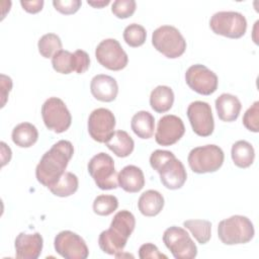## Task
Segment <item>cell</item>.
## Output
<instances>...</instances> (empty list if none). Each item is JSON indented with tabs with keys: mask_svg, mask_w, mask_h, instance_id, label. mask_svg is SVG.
I'll use <instances>...</instances> for the list:
<instances>
[{
	"mask_svg": "<svg viewBox=\"0 0 259 259\" xmlns=\"http://www.w3.org/2000/svg\"><path fill=\"white\" fill-rule=\"evenodd\" d=\"M74 148L71 142L61 140L54 144L47 151L35 168V176L37 181L46 187L54 185L65 170L73 157Z\"/></svg>",
	"mask_w": 259,
	"mask_h": 259,
	"instance_id": "obj_1",
	"label": "cell"
},
{
	"mask_svg": "<svg viewBox=\"0 0 259 259\" xmlns=\"http://www.w3.org/2000/svg\"><path fill=\"white\" fill-rule=\"evenodd\" d=\"M150 165L159 173L162 184L168 189L181 188L187 179L184 165L170 151H154L150 156Z\"/></svg>",
	"mask_w": 259,
	"mask_h": 259,
	"instance_id": "obj_2",
	"label": "cell"
},
{
	"mask_svg": "<svg viewBox=\"0 0 259 259\" xmlns=\"http://www.w3.org/2000/svg\"><path fill=\"white\" fill-rule=\"evenodd\" d=\"M255 234L252 222L244 215H232L219 223L218 235L222 243L226 245L246 244Z\"/></svg>",
	"mask_w": 259,
	"mask_h": 259,
	"instance_id": "obj_3",
	"label": "cell"
},
{
	"mask_svg": "<svg viewBox=\"0 0 259 259\" xmlns=\"http://www.w3.org/2000/svg\"><path fill=\"white\" fill-rule=\"evenodd\" d=\"M152 45L169 59L179 58L186 50V40L172 25H162L156 28L152 34Z\"/></svg>",
	"mask_w": 259,
	"mask_h": 259,
	"instance_id": "obj_4",
	"label": "cell"
},
{
	"mask_svg": "<svg viewBox=\"0 0 259 259\" xmlns=\"http://www.w3.org/2000/svg\"><path fill=\"white\" fill-rule=\"evenodd\" d=\"M225 160L223 150L217 145H205L192 149L187 157L190 169L198 174L219 170Z\"/></svg>",
	"mask_w": 259,
	"mask_h": 259,
	"instance_id": "obj_5",
	"label": "cell"
},
{
	"mask_svg": "<svg viewBox=\"0 0 259 259\" xmlns=\"http://www.w3.org/2000/svg\"><path fill=\"white\" fill-rule=\"evenodd\" d=\"M87 168L98 188L102 190H110L118 187L114 161L108 154L101 152L93 156L90 159Z\"/></svg>",
	"mask_w": 259,
	"mask_h": 259,
	"instance_id": "obj_6",
	"label": "cell"
},
{
	"mask_svg": "<svg viewBox=\"0 0 259 259\" xmlns=\"http://www.w3.org/2000/svg\"><path fill=\"white\" fill-rule=\"evenodd\" d=\"M209 27L215 34L240 38L247 30V20L242 13L237 11H219L211 16Z\"/></svg>",
	"mask_w": 259,
	"mask_h": 259,
	"instance_id": "obj_7",
	"label": "cell"
},
{
	"mask_svg": "<svg viewBox=\"0 0 259 259\" xmlns=\"http://www.w3.org/2000/svg\"><path fill=\"white\" fill-rule=\"evenodd\" d=\"M41 116L47 128L57 134L66 132L72 122V116L68 107L58 97H50L44 102Z\"/></svg>",
	"mask_w": 259,
	"mask_h": 259,
	"instance_id": "obj_8",
	"label": "cell"
},
{
	"mask_svg": "<svg viewBox=\"0 0 259 259\" xmlns=\"http://www.w3.org/2000/svg\"><path fill=\"white\" fill-rule=\"evenodd\" d=\"M163 242L175 259H192L197 255V247L189 234L182 228L172 226L165 230Z\"/></svg>",
	"mask_w": 259,
	"mask_h": 259,
	"instance_id": "obj_9",
	"label": "cell"
},
{
	"mask_svg": "<svg viewBox=\"0 0 259 259\" xmlns=\"http://www.w3.org/2000/svg\"><path fill=\"white\" fill-rule=\"evenodd\" d=\"M95 57L102 67L111 71L124 69L128 62L126 53L115 38L101 40L95 49Z\"/></svg>",
	"mask_w": 259,
	"mask_h": 259,
	"instance_id": "obj_10",
	"label": "cell"
},
{
	"mask_svg": "<svg viewBox=\"0 0 259 259\" xmlns=\"http://www.w3.org/2000/svg\"><path fill=\"white\" fill-rule=\"evenodd\" d=\"M185 81L190 89L201 95H210L218 89L215 73L201 64L190 66L185 73Z\"/></svg>",
	"mask_w": 259,
	"mask_h": 259,
	"instance_id": "obj_11",
	"label": "cell"
},
{
	"mask_svg": "<svg viewBox=\"0 0 259 259\" xmlns=\"http://www.w3.org/2000/svg\"><path fill=\"white\" fill-rule=\"evenodd\" d=\"M56 252L65 259H86L89 255L85 241L72 231H62L54 241Z\"/></svg>",
	"mask_w": 259,
	"mask_h": 259,
	"instance_id": "obj_12",
	"label": "cell"
},
{
	"mask_svg": "<svg viewBox=\"0 0 259 259\" xmlns=\"http://www.w3.org/2000/svg\"><path fill=\"white\" fill-rule=\"evenodd\" d=\"M187 116L193 132L200 137H208L214 128L210 105L204 101H193L187 107Z\"/></svg>",
	"mask_w": 259,
	"mask_h": 259,
	"instance_id": "obj_13",
	"label": "cell"
},
{
	"mask_svg": "<svg viewBox=\"0 0 259 259\" xmlns=\"http://www.w3.org/2000/svg\"><path fill=\"white\" fill-rule=\"evenodd\" d=\"M115 117L107 108L94 109L88 118V133L98 143H106L114 133Z\"/></svg>",
	"mask_w": 259,
	"mask_h": 259,
	"instance_id": "obj_14",
	"label": "cell"
},
{
	"mask_svg": "<svg viewBox=\"0 0 259 259\" xmlns=\"http://www.w3.org/2000/svg\"><path fill=\"white\" fill-rule=\"evenodd\" d=\"M185 126L180 117L174 114L162 116L157 125L155 134L156 142L161 146H172L184 135Z\"/></svg>",
	"mask_w": 259,
	"mask_h": 259,
	"instance_id": "obj_15",
	"label": "cell"
},
{
	"mask_svg": "<svg viewBox=\"0 0 259 259\" xmlns=\"http://www.w3.org/2000/svg\"><path fill=\"white\" fill-rule=\"evenodd\" d=\"M44 240L39 233H20L15 241V256L18 259H37L42 251Z\"/></svg>",
	"mask_w": 259,
	"mask_h": 259,
	"instance_id": "obj_16",
	"label": "cell"
},
{
	"mask_svg": "<svg viewBox=\"0 0 259 259\" xmlns=\"http://www.w3.org/2000/svg\"><path fill=\"white\" fill-rule=\"evenodd\" d=\"M90 91L97 100L111 102L117 96L118 85L113 77L105 74H98L91 80Z\"/></svg>",
	"mask_w": 259,
	"mask_h": 259,
	"instance_id": "obj_17",
	"label": "cell"
},
{
	"mask_svg": "<svg viewBox=\"0 0 259 259\" xmlns=\"http://www.w3.org/2000/svg\"><path fill=\"white\" fill-rule=\"evenodd\" d=\"M118 186L125 192L136 193L143 189L145 185V176L141 168L135 165L123 167L117 174Z\"/></svg>",
	"mask_w": 259,
	"mask_h": 259,
	"instance_id": "obj_18",
	"label": "cell"
},
{
	"mask_svg": "<svg viewBox=\"0 0 259 259\" xmlns=\"http://www.w3.org/2000/svg\"><path fill=\"white\" fill-rule=\"evenodd\" d=\"M242 108L241 101L235 95L223 93L215 99V109L221 120L226 122L234 121L238 118Z\"/></svg>",
	"mask_w": 259,
	"mask_h": 259,
	"instance_id": "obj_19",
	"label": "cell"
},
{
	"mask_svg": "<svg viewBox=\"0 0 259 259\" xmlns=\"http://www.w3.org/2000/svg\"><path fill=\"white\" fill-rule=\"evenodd\" d=\"M163 195L153 189L143 192L138 200L139 210L145 217H155L161 212L164 207Z\"/></svg>",
	"mask_w": 259,
	"mask_h": 259,
	"instance_id": "obj_20",
	"label": "cell"
},
{
	"mask_svg": "<svg viewBox=\"0 0 259 259\" xmlns=\"http://www.w3.org/2000/svg\"><path fill=\"white\" fill-rule=\"evenodd\" d=\"M106 147L119 158L130 156L135 148V142L125 131H115L105 143Z\"/></svg>",
	"mask_w": 259,
	"mask_h": 259,
	"instance_id": "obj_21",
	"label": "cell"
},
{
	"mask_svg": "<svg viewBox=\"0 0 259 259\" xmlns=\"http://www.w3.org/2000/svg\"><path fill=\"white\" fill-rule=\"evenodd\" d=\"M174 103V93L169 86L159 85L152 90L150 95V105L156 112L164 113L172 107Z\"/></svg>",
	"mask_w": 259,
	"mask_h": 259,
	"instance_id": "obj_22",
	"label": "cell"
},
{
	"mask_svg": "<svg viewBox=\"0 0 259 259\" xmlns=\"http://www.w3.org/2000/svg\"><path fill=\"white\" fill-rule=\"evenodd\" d=\"M131 127L136 136L141 139H150L154 135L155 118L146 110L138 111L132 117Z\"/></svg>",
	"mask_w": 259,
	"mask_h": 259,
	"instance_id": "obj_23",
	"label": "cell"
},
{
	"mask_svg": "<svg viewBox=\"0 0 259 259\" xmlns=\"http://www.w3.org/2000/svg\"><path fill=\"white\" fill-rule=\"evenodd\" d=\"M127 240L121 236L115 234L110 228L102 231L98 238V245L100 249L109 255L117 257L121 253L126 245Z\"/></svg>",
	"mask_w": 259,
	"mask_h": 259,
	"instance_id": "obj_24",
	"label": "cell"
},
{
	"mask_svg": "<svg viewBox=\"0 0 259 259\" xmlns=\"http://www.w3.org/2000/svg\"><path fill=\"white\" fill-rule=\"evenodd\" d=\"M11 138L16 146L20 148H29L36 143L38 132L32 123L21 122L12 130Z\"/></svg>",
	"mask_w": 259,
	"mask_h": 259,
	"instance_id": "obj_25",
	"label": "cell"
},
{
	"mask_svg": "<svg viewBox=\"0 0 259 259\" xmlns=\"http://www.w3.org/2000/svg\"><path fill=\"white\" fill-rule=\"evenodd\" d=\"M231 156L234 164L239 168L250 167L255 158V151L253 146L244 140L237 141L231 150Z\"/></svg>",
	"mask_w": 259,
	"mask_h": 259,
	"instance_id": "obj_26",
	"label": "cell"
},
{
	"mask_svg": "<svg viewBox=\"0 0 259 259\" xmlns=\"http://www.w3.org/2000/svg\"><path fill=\"white\" fill-rule=\"evenodd\" d=\"M136 227V219L135 215L126 210H119L116 212L111 221L110 229L117 235L123 237L124 239H128L134 232Z\"/></svg>",
	"mask_w": 259,
	"mask_h": 259,
	"instance_id": "obj_27",
	"label": "cell"
},
{
	"mask_svg": "<svg viewBox=\"0 0 259 259\" xmlns=\"http://www.w3.org/2000/svg\"><path fill=\"white\" fill-rule=\"evenodd\" d=\"M78 186V177L72 172H65L54 185L49 187V189L56 196L67 197L74 194L77 191Z\"/></svg>",
	"mask_w": 259,
	"mask_h": 259,
	"instance_id": "obj_28",
	"label": "cell"
},
{
	"mask_svg": "<svg viewBox=\"0 0 259 259\" xmlns=\"http://www.w3.org/2000/svg\"><path fill=\"white\" fill-rule=\"evenodd\" d=\"M183 226L190 231L199 244H206L211 237V223L206 220H187Z\"/></svg>",
	"mask_w": 259,
	"mask_h": 259,
	"instance_id": "obj_29",
	"label": "cell"
},
{
	"mask_svg": "<svg viewBox=\"0 0 259 259\" xmlns=\"http://www.w3.org/2000/svg\"><path fill=\"white\" fill-rule=\"evenodd\" d=\"M62 40L56 33L44 34L37 42L39 54L46 58H53V56L62 50Z\"/></svg>",
	"mask_w": 259,
	"mask_h": 259,
	"instance_id": "obj_30",
	"label": "cell"
},
{
	"mask_svg": "<svg viewBox=\"0 0 259 259\" xmlns=\"http://www.w3.org/2000/svg\"><path fill=\"white\" fill-rule=\"evenodd\" d=\"M52 65L55 71L61 74H70L75 71L74 54L69 51L61 50L52 58Z\"/></svg>",
	"mask_w": 259,
	"mask_h": 259,
	"instance_id": "obj_31",
	"label": "cell"
},
{
	"mask_svg": "<svg viewBox=\"0 0 259 259\" xmlns=\"http://www.w3.org/2000/svg\"><path fill=\"white\" fill-rule=\"evenodd\" d=\"M118 207V199L114 195L101 194L93 201V211L102 217L111 214Z\"/></svg>",
	"mask_w": 259,
	"mask_h": 259,
	"instance_id": "obj_32",
	"label": "cell"
},
{
	"mask_svg": "<svg viewBox=\"0 0 259 259\" xmlns=\"http://www.w3.org/2000/svg\"><path fill=\"white\" fill-rule=\"evenodd\" d=\"M147 31L144 26L138 23L127 25L123 30V39L132 48H138L145 44Z\"/></svg>",
	"mask_w": 259,
	"mask_h": 259,
	"instance_id": "obj_33",
	"label": "cell"
},
{
	"mask_svg": "<svg viewBox=\"0 0 259 259\" xmlns=\"http://www.w3.org/2000/svg\"><path fill=\"white\" fill-rule=\"evenodd\" d=\"M137 3L135 0H115L111 6V12L120 19L131 17L136 11Z\"/></svg>",
	"mask_w": 259,
	"mask_h": 259,
	"instance_id": "obj_34",
	"label": "cell"
},
{
	"mask_svg": "<svg viewBox=\"0 0 259 259\" xmlns=\"http://www.w3.org/2000/svg\"><path fill=\"white\" fill-rule=\"evenodd\" d=\"M244 126L253 133L259 132V101H255L244 113Z\"/></svg>",
	"mask_w": 259,
	"mask_h": 259,
	"instance_id": "obj_35",
	"label": "cell"
},
{
	"mask_svg": "<svg viewBox=\"0 0 259 259\" xmlns=\"http://www.w3.org/2000/svg\"><path fill=\"white\" fill-rule=\"evenodd\" d=\"M53 5L57 11L62 14H74L82 5L80 0H54Z\"/></svg>",
	"mask_w": 259,
	"mask_h": 259,
	"instance_id": "obj_36",
	"label": "cell"
},
{
	"mask_svg": "<svg viewBox=\"0 0 259 259\" xmlns=\"http://www.w3.org/2000/svg\"><path fill=\"white\" fill-rule=\"evenodd\" d=\"M139 257L141 259H147V258H152V259H160L164 258L167 259L168 257L161 253L158 249V247L152 243H146L143 244L140 249H139Z\"/></svg>",
	"mask_w": 259,
	"mask_h": 259,
	"instance_id": "obj_37",
	"label": "cell"
},
{
	"mask_svg": "<svg viewBox=\"0 0 259 259\" xmlns=\"http://www.w3.org/2000/svg\"><path fill=\"white\" fill-rule=\"evenodd\" d=\"M73 54L75 59V72L77 74L85 73L90 66L89 55L83 50H77Z\"/></svg>",
	"mask_w": 259,
	"mask_h": 259,
	"instance_id": "obj_38",
	"label": "cell"
},
{
	"mask_svg": "<svg viewBox=\"0 0 259 259\" xmlns=\"http://www.w3.org/2000/svg\"><path fill=\"white\" fill-rule=\"evenodd\" d=\"M1 97H2V103H1V106L3 107L6 103V100H7V96L12 88V80L10 77L4 75V74H1Z\"/></svg>",
	"mask_w": 259,
	"mask_h": 259,
	"instance_id": "obj_39",
	"label": "cell"
},
{
	"mask_svg": "<svg viewBox=\"0 0 259 259\" xmlns=\"http://www.w3.org/2000/svg\"><path fill=\"white\" fill-rule=\"evenodd\" d=\"M44 0H34V1H20V4L22 8L28 12V13H37L39 12L44 7Z\"/></svg>",
	"mask_w": 259,
	"mask_h": 259,
	"instance_id": "obj_40",
	"label": "cell"
},
{
	"mask_svg": "<svg viewBox=\"0 0 259 259\" xmlns=\"http://www.w3.org/2000/svg\"><path fill=\"white\" fill-rule=\"evenodd\" d=\"M0 145H1V153H2V155H1L2 166H4L10 161L12 153H11V149L4 142H1Z\"/></svg>",
	"mask_w": 259,
	"mask_h": 259,
	"instance_id": "obj_41",
	"label": "cell"
},
{
	"mask_svg": "<svg viewBox=\"0 0 259 259\" xmlns=\"http://www.w3.org/2000/svg\"><path fill=\"white\" fill-rule=\"evenodd\" d=\"M109 0H102V1H87V3L95 8H102L103 6H106L109 4Z\"/></svg>",
	"mask_w": 259,
	"mask_h": 259,
	"instance_id": "obj_42",
	"label": "cell"
}]
</instances>
